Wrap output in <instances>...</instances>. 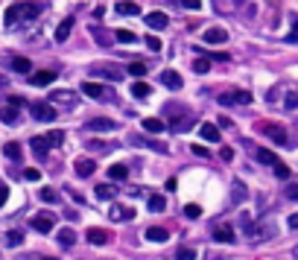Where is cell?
I'll return each instance as SVG.
<instances>
[{
  "instance_id": "obj_1",
  "label": "cell",
  "mask_w": 298,
  "mask_h": 260,
  "mask_svg": "<svg viewBox=\"0 0 298 260\" xmlns=\"http://www.w3.org/2000/svg\"><path fill=\"white\" fill-rule=\"evenodd\" d=\"M41 15V3H32V0H24V3H15L6 9L3 15V24L6 26H18V24H29Z\"/></svg>"
},
{
  "instance_id": "obj_2",
  "label": "cell",
  "mask_w": 298,
  "mask_h": 260,
  "mask_svg": "<svg viewBox=\"0 0 298 260\" xmlns=\"http://www.w3.org/2000/svg\"><path fill=\"white\" fill-rule=\"evenodd\" d=\"M243 225H246V234H249V243L257 246V243H266L278 234L272 219H260V222H249V216H243Z\"/></svg>"
},
{
  "instance_id": "obj_3",
  "label": "cell",
  "mask_w": 298,
  "mask_h": 260,
  "mask_svg": "<svg viewBox=\"0 0 298 260\" xmlns=\"http://www.w3.org/2000/svg\"><path fill=\"white\" fill-rule=\"evenodd\" d=\"M79 91H82V94H88V100H96V103H114V91H111L108 85L88 82V79H85Z\"/></svg>"
},
{
  "instance_id": "obj_4",
  "label": "cell",
  "mask_w": 298,
  "mask_h": 260,
  "mask_svg": "<svg viewBox=\"0 0 298 260\" xmlns=\"http://www.w3.org/2000/svg\"><path fill=\"white\" fill-rule=\"evenodd\" d=\"M222 106H249L251 103V94L249 91H228V94L219 96Z\"/></svg>"
},
{
  "instance_id": "obj_5",
  "label": "cell",
  "mask_w": 298,
  "mask_h": 260,
  "mask_svg": "<svg viewBox=\"0 0 298 260\" xmlns=\"http://www.w3.org/2000/svg\"><path fill=\"white\" fill-rule=\"evenodd\" d=\"M50 103H53V106H64V108H76V94L68 91V88H61V91H53V94H50Z\"/></svg>"
},
{
  "instance_id": "obj_6",
  "label": "cell",
  "mask_w": 298,
  "mask_h": 260,
  "mask_svg": "<svg viewBox=\"0 0 298 260\" xmlns=\"http://www.w3.org/2000/svg\"><path fill=\"white\" fill-rule=\"evenodd\" d=\"M131 143H135V146H143V149H152V152L167 155V143L152 141V138H146V135H135V138H131Z\"/></svg>"
},
{
  "instance_id": "obj_7",
  "label": "cell",
  "mask_w": 298,
  "mask_h": 260,
  "mask_svg": "<svg viewBox=\"0 0 298 260\" xmlns=\"http://www.w3.org/2000/svg\"><path fill=\"white\" fill-rule=\"evenodd\" d=\"M32 117L41 120V123H53L56 120V108L50 106V103H36L32 106Z\"/></svg>"
},
{
  "instance_id": "obj_8",
  "label": "cell",
  "mask_w": 298,
  "mask_h": 260,
  "mask_svg": "<svg viewBox=\"0 0 298 260\" xmlns=\"http://www.w3.org/2000/svg\"><path fill=\"white\" fill-rule=\"evenodd\" d=\"M214 243H222V246H231V243H234V240H237V237H234V228H231V225H216L214 228Z\"/></svg>"
},
{
  "instance_id": "obj_9",
  "label": "cell",
  "mask_w": 298,
  "mask_h": 260,
  "mask_svg": "<svg viewBox=\"0 0 298 260\" xmlns=\"http://www.w3.org/2000/svg\"><path fill=\"white\" fill-rule=\"evenodd\" d=\"M263 132H266V135H269V138H272V141L278 143V146H289V138H286L284 126H275V123H266V126H263Z\"/></svg>"
},
{
  "instance_id": "obj_10",
  "label": "cell",
  "mask_w": 298,
  "mask_h": 260,
  "mask_svg": "<svg viewBox=\"0 0 298 260\" xmlns=\"http://www.w3.org/2000/svg\"><path fill=\"white\" fill-rule=\"evenodd\" d=\"M108 216H111L114 222H129V219H135V211L126 208V205H111V208H108Z\"/></svg>"
},
{
  "instance_id": "obj_11",
  "label": "cell",
  "mask_w": 298,
  "mask_h": 260,
  "mask_svg": "<svg viewBox=\"0 0 298 260\" xmlns=\"http://www.w3.org/2000/svg\"><path fill=\"white\" fill-rule=\"evenodd\" d=\"M117 129V123L111 117H94L88 120V132H114Z\"/></svg>"
},
{
  "instance_id": "obj_12",
  "label": "cell",
  "mask_w": 298,
  "mask_h": 260,
  "mask_svg": "<svg viewBox=\"0 0 298 260\" xmlns=\"http://www.w3.org/2000/svg\"><path fill=\"white\" fill-rule=\"evenodd\" d=\"M73 170H76V176L79 178H88V176H94L96 164L91 161V158H76V161H73Z\"/></svg>"
},
{
  "instance_id": "obj_13",
  "label": "cell",
  "mask_w": 298,
  "mask_h": 260,
  "mask_svg": "<svg viewBox=\"0 0 298 260\" xmlns=\"http://www.w3.org/2000/svg\"><path fill=\"white\" fill-rule=\"evenodd\" d=\"M94 73H100V76H106V79H111V82H120L123 76H126V71H120L117 64H111V68H106V64H96Z\"/></svg>"
},
{
  "instance_id": "obj_14",
  "label": "cell",
  "mask_w": 298,
  "mask_h": 260,
  "mask_svg": "<svg viewBox=\"0 0 298 260\" xmlns=\"http://www.w3.org/2000/svg\"><path fill=\"white\" fill-rule=\"evenodd\" d=\"M56 76H59V71H38V73H32V76H29V85L41 88V85L56 82Z\"/></svg>"
},
{
  "instance_id": "obj_15",
  "label": "cell",
  "mask_w": 298,
  "mask_h": 260,
  "mask_svg": "<svg viewBox=\"0 0 298 260\" xmlns=\"http://www.w3.org/2000/svg\"><path fill=\"white\" fill-rule=\"evenodd\" d=\"M29 146H32V155H36L38 161H44L47 158V149H50V143H47V138H29Z\"/></svg>"
},
{
  "instance_id": "obj_16",
  "label": "cell",
  "mask_w": 298,
  "mask_h": 260,
  "mask_svg": "<svg viewBox=\"0 0 298 260\" xmlns=\"http://www.w3.org/2000/svg\"><path fill=\"white\" fill-rule=\"evenodd\" d=\"M32 228L41 231V234L53 231V216H50V213H38V216H32Z\"/></svg>"
},
{
  "instance_id": "obj_17",
  "label": "cell",
  "mask_w": 298,
  "mask_h": 260,
  "mask_svg": "<svg viewBox=\"0 0 298 260\" xmlns=\"http://www.w3.org/2000/svg\"><path fill=\"white\" fill-rule=\"evenodd\" d=\"M88 243H94V246H106V243H111V234L103 231V228H88Z\"/></svg>"
},
{
  "instance_id": "obj_18",
  "label": "cell",
  "mask_w": 298,
  "mask_h": 260,
  "mask_svg": "<svg viewBox=\"0 0 298 260\" xmlns=\"http://www.w3.org/2000/svg\"><path fill=\"white\" fill-rule=\"evenodd\" d=\"M167 24H170V18L164 12H149L146 15V26H149V29H164Z\"/></svg>"
},
{
  "instance_id": "obj_19",
  "label": "cell",
  "mask_w": 298,
  "mask_h": 260,
  "mask_svg": "<svg viewBox=\"0 0 298 260\" xmlns=\"http://www.w3.org/2000/svg\"><path fill=\"white\" fill-rule=\"evenodd\" d=\"M205 41H208V44H225V41H228V32H225V29H219V26H214V29H205Z\"/></svg>"
},
{
  "instance_id": "obj_20",
  "label": "cell",
  "mask_w": 298,
  "mask_h": 260,
  "mask_svg": "<svg viewBox=\"0 0 298 260\" xmlns=\"http://www.w3.org/2000/svg\"><path fill=\"white\" fill-rule=\"evenodd\" d=\"M199 135H202V141L216 143L219 141V126H214V123H202V126H199Z\"/></svg>"
},
{
  "instance_id": "obj_21",
  "label": "cell",
  "mask_w": 298,
  "mask_h": 260,
  "mask_svg": "<svg viewBox=\"0 0 298 260\" xmlns=\"http://www.w3.org/2000/svg\"><path fill=\"white\" fill-rule=\"evenodd\" d=\"M146 240H149V243H167L170 234H167V228H158V225H152V228H146Z\"/></svg>"
},
{
  "instance_id": "obj_22",
  "label": "cell",
  "mask_w": 298,
  "mask_h": 260,
  "mask_svg": "<svg viewBox=\"0 0 298 260\" xmlns=\"http://www.w3.org/2000/svg\"><path fill=\"white\" fill-rule=\"evenodd\" d=\"M143 129L152 132V135H161V132L167 129V123H164L161 117H143Z\"/></svg>"
},
{
  "instance_id": "obj_23",
  "label": "cell",
  "mask_w": 298,
  "mask_h": 260,
  "mask_svg": "<svg viewBox=\"0 0 298 260\" xmlns=\"http://www.w3.org/2000/svg\"><path fill=\"white\" fill-rule=\"evenodd\" d=\"M161 85H167V88H173V91H179L181 88V76L176 71H164L161 73Z\"/></svg>"
},
{
  "instance_id": "obj_24",
  "label": "cell",
  "mask_w": 298,
  "mask_h": 260,
  "mask_svg": "<svg viewBox=\"0 0 298 260\" xmlns=\"http://www.w3.org/2000/svg\"><path fill=\"white\" fill-rule=\"evenodd\" d=\"M0 120H3L6 126H15V123L21 120V114H18V108L15 106H6V108H0Z\"/></svg>"
},
{
  "instance_id": "obj_25",
  "label": "cell",
  "mask_w": 298,
  "mask_h": 260,
  "mask_svg": "<svg viewBox=\"0 0 298 260\" xmlns=\"http://www.w3.org/2000/svg\"><path fill=\"white\" fill-rule=\"evenodd\" d=\"M71 29H73V18H64V21L59 24V29H56V41H59V44H64V41H68V36H71Z\"/></svg>"
},
{
  "instance_id": "obj_26",
  "label": "cell",
  "mask_w": 298,
  "mask_h": 260,
  "mask_svg": "<svg viewBox=\"0 0 298 260\" xmlns=\"http://www.w3.org/2000/svg\"><path fill=\"white\" fill-rule=\"evenodd\" d=\"M56 240H59V246H61V248H71L73 243H76V231H73V228H61Z\"/></svg>"
},
{
  "instance_id": "obj_27",
  "label": "cell",
  "mask_w": 298,
  "mask_h": 260,
  "mask_svg": "<svg viewBox=\"0 0 298 260\" xmlns=\"http://www.w3.org/2000/svg\"><path fill=\"white\" fill-rule=\"evenodd\" d=\"M3 155H6V158H12V161H21V158H24V149H21V143L9 141L6 146H3Z\"/></svg>"
},
{
  "instance_id": "obj_28",
  "label": "cell",
  "mask_w": 298,
  "mask_h": 260,
  "mask_svg": "<svg viewBox=\"0 0 298 260\" xmlns=\"http://www.w3.org/2000/svg\"><path fill=\"white\" fill-rule=\"evenodd\" d=\"M108 178H111V181H123V178H129V167H126V164L108 167Z\"/></svg>"
},
{
  "instance_id": "obj_29",
  "label": "cell",
  "mask_w": 298,
  "mask_h": 260,
  "mask_svg": "<svg viewBox=\"0 0 298 260\" xmlns=\"http://www.w3.org/2000/svg\"><path fill=\"white\" fill-rule=\"evenodd\" d=\"M193 123H196L193 117H176L173 123H170V129L173 132H187V129H193Z\"/></svg>"
},
{
  "instance_id": "obj_30",
  "label": "cell",
  "mask_w": 298,
  "mask_h": 260,
  "mask_svg": "<svg viewBox=\"0 0 298 260\" xmlns=\"http://www.w3.org/2000/svg\"><path fill=\"white\" fill-rule=\"evenodd\" d=\"M117 12L120 15H141V6H138V3H131V0H120Z\"/></svg>"
},
{
  "instance_id": "obj_31",
  "label": "cell",
  "mask_w": 298,
  "mask_h": 260,
  "mask_svg": "<svg viewBox=\"0 0 298 260\" xmlns=\"http://www.w3.org/2000/svg\"><path fill=\"white\" fill-rule=\"evenodd\" d=\"M246 196H249V190H246V184H243V181H234V193H231V199H234V205H240V202H246Z\"/></svg>"
},
{
  "instance_id": "obj_32",
  "label": "cell",
  "mask_w": 298,
  "mask_h": 260,
  "mask_svg": "<svg viewBox=\"0 0 298 260\" xmlns=\"http://www.w3.org/2000/svg\"><path fill=\"white\" fill-rule=\"evenodd\" d=\"M146 205H149V211H152V213H161L164 208H167V199L155 193V196H149V202H146Z\"/></svg>"
},
{
  "instance_id": "obj_33",
  "label": "cell",
  "mask_w": 298,
  "mask_h": 260,
  "mask_svg": "<svg viewBox=\"0 0 298 260\" xmlns=\"http://www.w3.org/2000/svg\"><path fill=\"white\" fill-rule=\"evenodd\" d=\"M3 243H6L9 248H15V246H21V243H24V234H21V231H6Z\"/></svg>"
},
{
  "instance_id": "obj_34",
  "label": "cell",
  "mask_w": 298,
  "mask_h": 260,
  "mask_svg": "<svg viewBox=\"0 0 298 260\" xmlns=\"http://www.w3.org/2000/svg\"><path fill=\"white\" fill-rule=\"evenodd\" d=\"M131 94L138 96V100H146V96L152 94V88H149L146 82H135V85H131Z\"/></svg>"
},
{
  "instance_id": "obj_35",
  "label": "cell",
  "mask_w": 298,
  "mask_h": 260,
  "mask_svg": "<svg viewBox=\"0 0 298 260\" xmlns=\"http://www.w3.org/2000/svg\"><path fill=\"white\" fill-rule=\"evenodd\" d=\"M114 38H117L120 44H135V41H138V36H135L131 29H117V32H114Z\"/></svg>"
},
{
  "instance_id": "obj_36",
  "label": "cell",
  "mask_w": 298,
  "mask_h": 260,
  "mask_svg": "<svg viewBox=\"0 0 298 260\" xmlns=\"http://www.w3.org/2000/svg\"><path fill=\"white\" fill-rule=\"evenodd\" d=\"M41 202L56 205V202H59V190H56V187H41Z\"/></svg>"
},
{
  "instance_id": "obj_37",
  "label": "cell",
  "mask_w": 298,
  "mask_h": 260,
  "mask_svg": "<svg viewBox=\"0 0 298 260\" xmlns=\"http://www.w3.org/2000/svg\"><path fill=\"white\" fill-rule=\"evenodd\" d=\"M44 138H47L50 146H64V132L61 129H53L50 135H44Z\"/></svg>"
},
{
  "instance_id": "obj_38",
  "label": "cell",
  "mask_w": 298,
  "mask_h": 260,
  "mask_svg": "<svg viewBox=\"0 0 298 260\" xmlns=\"http://www.w3.org/2000/svg\"><path fill=\"white\" fill-rule=\"evenodd\" d=\"M114 193H117V187H111V184H96V196L100 199H114Z\"/></svg>"
},
{
  "instance_id": "obj_39",
  "label": "cell",
  "mask_w": 298,
  "mask_h": 260,
  "mask_svg": "<svg viewBox=\"0 0 298 260\" xmlns=\"http://www.w3.org/2000/svg\"><path fill=\"white\" fill-rule=\"evenodd\" d=\"M146 71H149V68H146L143 61H131V64H129V71H126V73H131L135 79H141V76H146Z\"/></svg>"
},
{
  "instance_id": "obj_40",
  "label": "cell",
  "mask_w": 298,
  "mask_h": 260,
  "mask_svg": "<svg viewBox=\"0 0 298 260\" xmlns=\"http://www.w3.org/2000/svg\"><path fill=\"white\" fill-rule=\"evenodd\" d=\"M91 32H94V38L100 41V44H111V36H108L103 26H96V24H94V26H91Z\"/></svg>"
},
{
  "instance_id": "obj_41",
  "label": "cell",
  "mask_w": 298,
  "mask_h": 260,
  "mask_svg": "<svg viewBox=\"0 0 298 260\" xmlns=\"http://www.w3.org/2000/svg\"><path fill=\"white\" fill-rule=\"evenodd\" d=\"M272 167H275V176H278V178H284V181H286L289 176H292V170H289V167H286L284 161H275Z\"/></svg>"
},
{
  "instance_id": "obj_42",
  "label": "cell",
  "mask_w": 298,
  "mask_h": 260,
  "mask_svg": "<svg viewBox=\"0 0 298 260\" xmlns=\"http://www.w3.org/2000/svg\"><path fill=\"white\" fill-rule=\"evenodd\" d=\"M254 155H257V161H260V164H269V167L278 161V158H275V152H269V149H257Z\"/></svg>"
},
{
  "instance_id": "obj_43",
  "label": "cell",
  "mask_w": 298,
  "mask_h": 260,
  "mask_svg": "<svg viewBox=\"0 0 298 260\" xmlns=\"http://www.w3.org/2000/svg\"><path fill=\"white\" fill-rule=\"evenodd\" d=\"M88 149H94V152H108V149H114V143H106V141H88Z\"/></svg>"
},
{
  "instance_id": "obj_44",
  "label": "cell",
  "mask_w": 298,
  "mask_h": 260,
  "mask_svg": "<svg viewBox=\"0 0 298 260\" xmlns=\"http://www.w3.org/2000/svg\"><path fill=\"white\" fill-rule=\"evenodd\" d=\"M184 216H187V219H199V216H202V208H199V205H184Z\"/></svg>"
},
{
  "instance_id": "obj_45",
  "label": "cell",
  "mask_w": 298,
  "mask_h": 260,
  "mask_svg": "<svg viewBox=\"0 0 298 260\" xmlns=\"http://www.w3.org/2000/svg\"><path fill=\"white\" fill-rule=\"evenodd\" d=\"M12 68H15L18 73H26V71H32V61H29V59H15Z\"/></svg>"
},
{
  "instance_id": "obj_46",
  "label": "cell",
  "mask_w": 298,
  "mask_h": 260,
  "mask_svg": "<svg viewBox=\"0 0 298 260\" xmlns=\"http://www.w3.org/2000/svg\"><path fill=\"white\" fill-rule=\"evenodd\" d=\"M193 71H196V73H208V71H211V61H208V59H196V61H193Z\"/></svg>"
},
{
  "instance_id": "obj_47",
  "label": "cell",
  "mask_w": 298,
  "mask_h": 260,
  "mask_svg": "<svg viewBox=\"0 0 298 260\" xmlns=\"http://www.w3.org/2000/svg\"><path fill=\"white\" fill-rule=\"evenodd\" d=\"M146 47H149V50H155V53H158V50L164 47V44H161V38H155V36H146Z\"/></svg>"
},
{
  "instance_id": "obj_48",
  "label": "cell",
  "mask_w": 298,
  "mask_h": 260,
  "mask_svg": "<svg viewBox=\"0 0 298 260\" xmlns=\"http://www.w3.org/2000/svg\"><path fill=\"white\" fill-rule=\"evenodd\" d=\"M179 260H196V251L193 248H179V254H176Z\"/></svg>"
},
{
  "instance_id": "obj_49",
  "label": "cell",
  "mask_w": 298,
  "mask_h": 260,
  "mask_svg": "<svg viewBox=\"0 0 298 260\" xmlns=\"http://www.w3.org/2000/svg\"><path fill=\"white\" fill-rule=\"evenodd\" d=\"M284 106H286V111H292V108L298 106V94H286V100H284Z\"/></svg>"
},
{
  "instance_id": "obj_50",
  "label": "cell",
  "mask_w": 298,
  "mask_h": 260,
  "mask_svg": "<svg viewBox=\"0 0 298 260\" xmlns=\"http://www.w3.org/2000/svg\"><path fill=\"white\" fill-rule=\"evenodd\" d=\"M181 6H184V9H193V12H196V9H202V0H181Z\"/></svg>"
},
{
  "instance_id": "obj_51",
  "label": "cell",
  "mask_w": 298,
  "mask_h": 260,
  "mask_svg": "<svg viewBox=\"0 0 298 260\" xmlns=\"http://www.w3.org/2000/svg\"><path fill=\"white\" fill-rule=\"evenodd\" d=\"M193 155H199V158H211V152L205 149L202 143H193Z\"/></svg>"
},
{
  "instance_id": "obj_52",
  "label": "cell",
  "mask_w": 298,
  "mask_h": 260,
  "mask_svg": "<svg viewBox=\"0 0 298 260\" xmlns=\"http://www.w3.org/2000/svg\"><path fill=\"white\" fill-rule=\"evenodd\" d=\"M6 199H9V187H6V181H0V208L6 205Z\"/></svg>"
},
{
  "instance_id": "obj_53",
  "label": "cell",
  "mask_w": 298,
  "mask_h": 260,
  "mask_svg": "<svg viewBox=\"0 0 298 260\" xmlns=\"http://www.w3.org/2000/svg\"><path fill=\"white\" fill-rule=\"evenodd\" d=\"M24 178H26V181H38V178H41V173H38L36 167H29V170L24 173Z\"/></svg>"
},
{
  "instance_id": "obj_54",
  "label": "cell",
  "mask_w": 298,
  "mask_h": 260,
  "mask_svg": "<svg viewBox=\"0 0 298 260\" xmlns=\"http://www.w3.org/2000/svg\"><path fill=\"white\" fill-rule=\"evenodd\" d=\"M219 158H222V161H231V158H234V149H231V146H222V149H219Z\"/></svg>"
},
{
  "instance_id": "obj_55",
  "label": "cell",
  "mask_w": 298,
  "mask_h": 260,
  "mask_svg": "<svg viewBox=\"0 0 298 260\" xmlns=\"http://www.w3.org/2000/svg\"><path fill=\"white\" fill-rule=\"evenodd\" d=\"M286 199H298V184H289V187H286Z\"/></svg>"
},
{
  "instance_id": "obj_56",
  "label": "cell",
  "mask_w": 298,
  "mask_h": 260,
  "mask_svg": "<svg viewBox=\"0 0 298 260\" xmlns=\"http://www.w3.org/2000/svg\"><path fill=\"white\" fill-rule=\"evenodd\" d=\"M286 225H289V231H295V228H298V213H292V216L286 219Z\"/></svg>"
},
{
  "instance_id": "obj_57",
  "label": "cell",
  "mask_w": 298,
  "mask_h": 260,
  "mask_svg": "<svg viewBox=\"0 0 298 260\" xmlns=\"http://www.w3.org/2000/svg\"><path fill=\"white\" fill-rule=\"evenodd\" d=\"M9 106L21 108V106H24V96H9Z\"/></svg>"
},
{
  "instance_id": "obj_58",
  "label": "cell",
  "mask_w": 298,
  "mask_h": 260,
  "mask_svg": "<svg viewBox=\"0 0 298 260\" xmlns=\"http://www.w3.org/2000/svg\"><path fill=\"white\" fill-rule=\"evenodd\" d=\"M219 126H222V129H231V126H234V120H231V117H219Z\"/></svg>"
},
{
  "instance_id": "obj_59",
  "label": "cell",
  "mask_w": 298,
  "mask_h": 260,
  "mask_svg": "<svg viewBox=\"0 0 298 260\" xmlns=\"http://www.w3.org/2000/svg\"><path fill=\"white\" fill-rule=\"evenodd\" d=\"M0 88H6V76H0Z\"/></svg>"
}]
</instances>
